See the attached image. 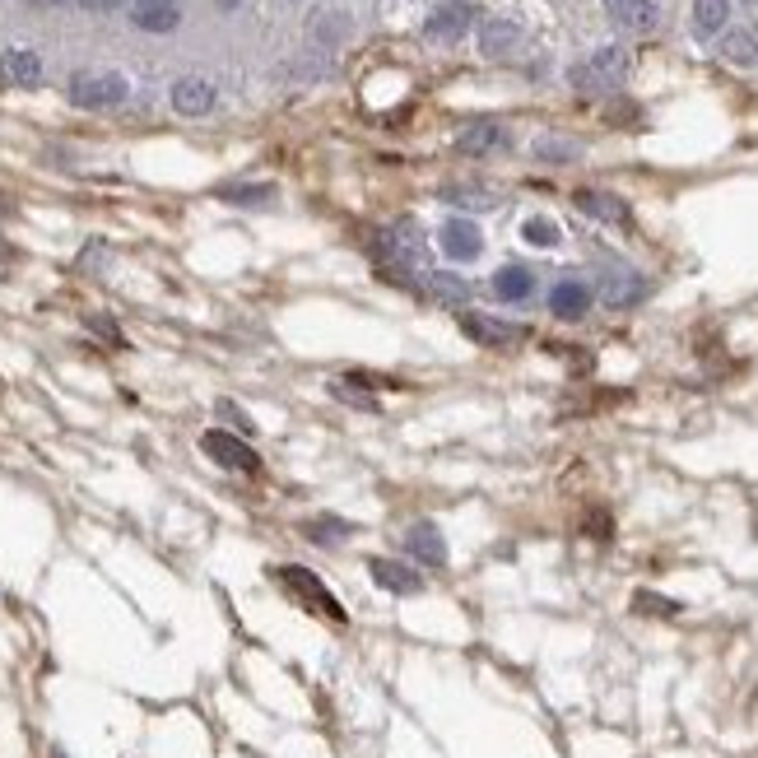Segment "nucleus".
<instances>
[{
	"label": "nucleus",
	"mask_w": 758,
	"mask_h": 758,
	"mask_svg": "<svg viewBox=\"0 0 758 758\" xmlns=\"http://www.w3.org/2000/svg\"><path fill=\"white\" fill-rule=\"evenodd\" d=\"M368 577L377 587H382L387 596H423V572L410 568V564H400V559H368Z\"/></svg>",
	"instance_id": "1a4fd4ad"
},
{
	"label": "nucleus",
	"mask_w": 758,
	"mask_h": 758,
	"mask_svg": "<svg viewBox=\"0 0 758 758\" xmlns=\"http://www.w3.org/2000/svg\"><path fill=\"white\" fill-rule=\"evenodd\" d=\"M400 549H406L414 564L433 568V572H442V568L452 564V554H448V535H442L433 522H410V526H406V535H400Z\"/></svg>",
	"instance_id": "39448f33"
},
{
	"label": "nucleus",
	"mask_w": 758,
	"mask_h": 758,
	"mask_svg": "<svg viewBox=\"0 0 758 758\" xmlns=\"http://www.w3.org/2000/svg\"><path fill=\"white\" fill-rule=\"evenodd\" d=\"M275 582L294 596V600H303L307 610H317V614H326L330 623H345L349 614H345V606L336 596H330V587L322 582L317 572H307V568H298V564H284V568H275Z\"/></svg>",
	"instance_id": "f03ea898"
},
{
	"label": "nucleus",
	"mask_w": 758,
	"mask_h": 758,
	"mask_svg": "<svg viewBox=\"0 0 758 758\" xmlns=\"http://www.w3.org/2000/svg\"><path fill=\"white\" fill-rule=\"evenodd\" d=\"M517 42H522V24L517 19H484V29H480V52L488 56V61H498V56H507V52H517Z\"/></svg>",
	"instance_id": "f3484780"
},
{
	"label": "nucleus",
	"mask_w": 758,
	"mask_h": 758,
	"mask_svg": "<svg viewBox=\"0 0 758 758\" xmlns=\"http://www.w3.org/2000/svg\"><path fill=\"white\" fill-rule=\"evenodd\" d=\"M722 61L730 65H754L758 61V33L754 29H735L722 38Z\"/></svg>",
	"instance_id": "393cba45"
},
{
	"label": "nucleus",
	"mask_w": 758,
	"mask_h": 758,
	"mask_svg": "<svg viewBox=\"0 0 758 758\" xmlns=\"http://www.w3.org/2000/svg\"><path fill=\"white\" fill-rule=\"evenodd\" d=\"M623 75H629V52H623V48H600L587 61L572 65L568 84L577 88V94L600 98V94H614V88L623 84Z\"/></svg>",
	"instance_id": "f257e3e1"
},
{
	"label": "nucleus",
	"mask_w": 758,
	"mask_h": 758,
	"mask_svg": "<svg viewBox=\"0 0 758 758\" xmlns=\"http://www.w3.org/2000/svg\"><path fill=\"white\" fill-rule=\"evenodd\" d=\"M423 6V0H387V19H406V14H414Z\"/></svg>",
	"instance_id": "473e14b6"
},
{
	"label": "nucleus",
	"mask_w": 758,
	"mask_h": 758,
	"mask_svg": "<svg viewBox=\"0 0 758 758\" xmlns=\"http://www.w3.org/2000/svg\"><path fill=\"white\" fill-rule=\"evenodd\" d=\"M726 24H730V0H694V10H688V33L698 42L722 38Z\"/></svg>",
	"instance_id": "dca6fc26"
},
{
	"label": "nucleus",
	"mask_w": 758,
	"mask_h": 758,
	"mask_svg": "<svg viewBox=\"0 0 758 758\" xmlns=\"http://www.w3.org/2000/svg\"><path fill=\"white\" fill-rule=\"evenodd\" d=\"M587 535H596V540H610V517H606V512H591V517H587Z\"/></svg>",
	"instance_id": "2f4dec72"
},
{
	"label": "nucleus",
	"mask_w": 758,
	"mask_h": 758,
	"mask_svg": "<svg viewBox=\"0 0 758 758\" xmlns=\"http://www.w3.org/2000/svg\"><path fill=\"white\" fill-rule=\"evenodd\" d=\"M610 14V24L623 33H652L661 24V6L656 0H600Z\"/></svg>",
	"instance_id": "9d476101"
},
{
	"label": "nucleus",
	"mask_w": 758,
	"mask_h": 758,
	"mask_svg": "<svg viewBox=\"0 0 758 758\" xmlns=\"http://www.w3.org/2000/svg\"><path fill=\"white\" fill-rule=\"evenodd\" d=\"M522 238L530 242V248H540V252H554V248H559V242H564V229L554 224L549 214H530L526 224H522Z\"/></svg>",
	"instance_id": "a878e982"
},
{
	"label": "nucleus",
	"mask_w": 758,
	"mask_h": 758,
	"mask_svg": "<svg viewBox=\"0 0 758 758\" xmlns=\"http://www.w3.org/2000/svg\"><path fill=\"white\" fill-rule=\"evenodd\" d=\"M591 303H596V294H591V284H582V280H559L549 288V312L559 322H582L591 312Z\"/></svg>",
	"instance_id": "f8f14e48"
},
{
	"label": "nucleus",
	"mask_w": 758,
	"mask_h": 758,
	"mask_svg": "<svg viewBox=\"0 0 758 758\" xmlns=\"http://www.w3.org/2000/svg\"><path fill=\"white\" fill-rule=\"evenodd\" d=\"M448 206H456V210H475V214H484V210H498V191L494 187H484V182H465V187H442L438 191Z\"/></svg>",
	"instance_id": "4be33fe9"
},
{
	"label": "nucleus",
	"mask_w": 758,
	"mask_h": 758,
	"mask_svg": "<svg viewBox=\"0 0 758 758\" xmlns=\"http://www.w3.org/2000/svg\"><path fill=\"white\" fill-rule=\"evenodd\" d=\"M219 414H224V419H233V423H238V429H242V433H248V438L256 433V423H252V414H242V410L233 406V400H219Z\"/></svg>",
	"instance_id": "c756f323"
},
{
	"label": "nucleus",
	"mask_w": 758,
	"mask_h": 758,
	"mask_svg": "<svg viewBox=\"0 0 758 758\" xmlns=\"http://www.w3.org/2000/svg\"><path fill=\"white\" fill-rule=\"evenodd\" d=\"M633 614L638 619H675V614H684V606L671 600V596L652 591V587H642V591H633Z\"/></svg>",
	"instance_id": "b1692460"
},
{
	"label": "nucleus",
	"mask_w": 758,
	"mask_h": 758,
	"mask_svg": "<svg viewBox=\"0 0 758 758\" xmlns=\"http://www.w3.org/2000/svg\"><path fill=\"white\" fill-rule=\"evenodd\" d=\"M172 107L182 117H206L210 107H214V84L210 80H200V75H187V80H177L172 84Z\"/></svg>",
	"instance_id": "2eb2a0df"
},
{
	"label": "nucleus",
	"mask_w": 758,
	"mask_h": 758,
	"mask_svg": "<svg viewBox=\"0 0 758 758\" xmlns=\"http://www.w3.org/2000/svg\"><path fill=\"white\" fill-rule=\"evenodd\" d=\"M42 80V56L29 48H6L0 52V84H14V88H33Z\"/></svg>",
	"instance_id": "4468645a"
},
{
	"label": "nucleus",
	"mask_w": 758,
	"mask_h": 758,
	"mask_svg": "<svg viewBox=\"0 0 758 758\" xmlns=\"http://www.w3.org/2000/svg\"><path fill=\"white\" fill-rule=\"evenodd\" d=\"M745 6H758V0H745Z\"/></svg>",
	"instance_id": "58836bf2"
},
{
	"label": "nucleus",
	"mask_w": 758,
	"mask_h": 758,
	"mask_svg": "<svg viewBox=\"0 0 758 758\" xmlns=\"http://www.w3.org/2000/svg\"><path fill=\"white\" fill-rule=\"evenodd\" d=\"M214 6H219V10H238V6H242V0H214Z\"/></svg>",
	"instance_id": "f704fd0d"
},
{
	"label": "nucleus",
	"mask_w": 758,
	"mask_h": 758,
	"mask_svg": "<svg viewBox=\"0 0 758 758\" xmlns=\"http://www.w3.org/2000/svg\"><path fill=\"white\" fill-rule=\"evenodd\" d=\"M200 452H206L219 471H233V475H261V456L248 438H238L229 429H210L200 433Z\"/></svg>",
	"instance_id": "7ed1b4c3"
},
{
	"label": "nucleus",
	"mask_w": 758,
	"mask_h": 758,
	"mask_svg": "<svg viewBox=\"0 0 758 758\" xmlns=\"http://www.w3.org/2000/svg\"><path fill=\"white\" fill-rule=\"evenodd\" d=\"M507 145V130L498 126V122H471L456 136V149L461 154H471V159H480V154H494V149H503Z\"/></svg>",
	"instance_id": "a211bd4d"
},
{
	"label": "nucleus",
	"mask_w": 758,
	"mask_h": 758,
	"mask_svg": "<svg viewBox=\"0 0 758 758\" xmlns=\"http://www.w3.org/2000/svg\"><path fill=\"white\" fill-rule=\"evenodd\" d=\"M80 6H84V10H113L117 0H80Z\"/></svg>",
	"instance_id": "72a5a7b5"
},
{
	"label": "nucleus",
	"mask_w": 758,
	"mask_h": 758,
	"mask_svg": "<svg viewBox=\"0 0 758 758\" xmlns=\"http://www.w3.org/2000/svg\"><path fill=\"white\" fill-rule=\"evenodd\" d=\"M461 336L465 340H475L484 349H507V345H517L526 330L517 322H503V317H488V312H461Z\"/></svg>",
	"instance_id": "423d86ee"
},
{
	"label": "nucleus",
	"mask_w": 758,
	"mask_h": 758,
	"mask_svg": "<svg viewBox=\"0 0 758 758\" xmlns=\"http://www.w3.org/2000/svg\"><path fill=\"white\" fill-rule=\"evenodd\" d=\"M0 214H6V200H0Z\"/></svg>",
	"instance_id": "4c0bfd02"
},
{
	"label": "nucleus",
	"mask_w": 758,
	"mask_h": 758,
	"mask_svg": "<svg viewBox=\"0 0 758 758\" xmlns=\"http://www.w3.org/2000/svg\"><path fill=\"white\" fill-rule=\"evenodd\" d=\"M330 396L340 400V406H354V410H368V414H377L382 406H377V400L368 396V387H359V382H336L330 387Z\"/></svg>",
	"instance_id": "c85d7f7f"
},
{
	"label": "nucleus",
	"mask_w": 758,
	"mask_h": 758,
	"mask_svg": "<svg viewBox=\"0 0 758 758\" xmlns=\"http://www.w3.org/2000/svg\"><path fill=\"white\" fill-rule=\"evenodd\" d=\"M219 196L233 200V206H271L275 187L271 182H238V187H219Z\"/></svg>",
	"instance_id": "bb28decb"
},
{
	"label": "nucleus",
	"mask_w": 758,
	"mask_h": 758,
	"mask_svg": "<svg viewBox=\"0 0 758 758\" xmlns=\"http://www.w3.org/2000/svg\"><path fill=\"white\" fill-rule=\"evenodd\" d=\"M130 24L145 29V33H172L182 24V10H177L172 0H140L136 14H130Z\"/></svg>",
	"instance_id": "aec40b11"
},
{
	"label": "nucleus",
	"mask_w": 758,
	"mask_h": 758,
	"mask_svg": "<svg viewBox=\"0 0 758 758\" xmlns=\"http://www.w3.org/2000/svg\"><path fill=\"white\" fill-rule=\"evenodd\" d=\"M303 535L312 545H322V549H340L349 535H354V522H345V517H336V512H322V517H312V522H303Z\"/></svg>",
	"instance_id": "412c9836"
},
{
	"label": "nucleus",
	"mask_w": 758,
	"mask_h": 758,
	"mask_svg": "<svg viewBox=\"0 0 758 758\" xmlns=\"http://www.w3.org/2000/svg\"><path fill=\"white\" fill-rule=\"evenodd\" d=\"M754 540H758V517H754Z\"/></svg>",
	"instance_id": "e433bc0d"
},
{
	"label": "nucleus",
	"mask_w": 758,
	"mask_h": 758,
	"mask_svg": "<svg viewBox=\"0 0 758 758\" xmlns=\"http://www.w3.org/2000/svg\"><path fill=\"white\" fill-rule=\"evenodd\" d=\"M429 294H433V303H448V307H465L471 303V284H465L461 275H448V271H433L429 280Z\"/></svg>",
	"instance_id": "5701e85b"
},
{
	"label": "nucleus",
	"mask_w": 758,
	"mask_h": 758,
	"mask_svg": "<svg viewBox=\"0 0 758 758\" xmlns=\"http://www.w3.org/2000/svg\"><path fill=\"white\" fill-rule=\"evenodd\" d=\"M577 154H582V149H577L572 140H559V136H540V140H535V159H545V164H572Z\"/></svg>",
	"instance_id": "cd10ccee"
},
{
	"label": "nucleus",
	"mask_w": 758,
	"mask_h": 758,
	"mask_svg": "<svg viewBox=\"0 0 758 758\" xmlns=\"http://www.w3.org/2000/svg\"><path fill=\"white\" fill-rule=\"evenodd\" d=\"M494 298L498 303H530L535 298V275L526 271V265H503V271L494 275Z\"/></svg>",
	"instance_id": "6ab92c4d"
},
{
	"label": "nucleus",
	"mask_w": 758,
	"mask_h": 758,
	"mask_svg": "<svg viewBox=\"0 0 758 758\" xmlns=\"http://www.w3.org/2000/svg\"><path fill=\"white\" fill-rule=\"evenodd\" d=\"M471 19H475V10L465 6V0H448L442 10H433L423 19V33L433 42H456V38H465V29H471Z\"/></svg>",
	"instance_id": "ddd939ff"
},
{
	"label": "nucleus",
	"mask_w": 758,
	"mask_h": 758,
	"mask_svg": "<svg viewBox=\"0 0 758 758\" xmlns=\"http://www.w3.org/2000/svg\"><path fill=\"white\" fill-rule=\"evenodd\" d=\"M52 758H71V754H65V749H52Z\"/></svg>",
	"instance_id": "c9c22d12"
},
{
	"label": "nucleus",
	"mask_w": 758,
	"mask_h": 758,
	"mask_svg": "<svg viewBox=\"0 0 758 758\" xmlns=\"http://www.w3.org/2000/svg\"><path fill=\"white\" fill-rule=\"evenodd\" d=\"M572 200H577V210H582L587 219H596V224H610V229H629V224H633L629 200H623V196H614V191L582 187V191H577Z\"/></svg>",
	"instance_id": "0eeeda50"
},
{
	"label": "nucleus",
	"mask_w": 758,
	"mask_h": 758,
	"mask_svg": "<svg viewBox=\"0 0 758 758\" xmlns=\"http://www.w3.org/2000/svg\"><path fill=\"white\" fill-rule=\"evenodd\" d=\"M130 98V84L126 75H113V71H80L71 80V103L75 107H88V113H98V107H117Z\"/></svg>",
	"instance_id": "20e7f679"
},
{
	"label": "nucleus",
	"mask_w": 758,
	"mask_h": 758,
	"mask_svg": "<svg viewBox=\"0 0 758 758\" xmlns=\"http://www.w3.org/2000/svg\"><path fill=\"white\" fill-rule=\"evenodd\" d=\"M646 294H652V280L638 275V271H610L606 280H600V303L614 307V312L642 303Z\"/></svg>",
	"instance_id": "9b49d317"
},
{
	"label": "nucleus",
	"mask_w": 758,
	"mask_h": 758,
	"mask_svg": "<svg viewBox=\"0 0 758 758\" xmlns=\"http://www.w3.org/2000/svg\"><path fill=\"white\" fill-rule=\"evenodd\" d=\"M438 248H442V256H452V261H475L484 252V233L465 214H452L448 224L438 229Z\"/></svg>",
	"instance_id": "6e6552de"
},
{
	"label": "nucleus",
	"mask_w": 758,
	"mask_h": 758,
	"mask_svg": "<svg viewBox=\"0 0 758 758\" xmlns=\"http://www.w3.org/2000/svg\"><path fill=\"white\" fill-rule=\"evenodd\" d=\"M88 330H94V336H103L107 345H122V330L113 326V317H88Z\"/></svg>",
	"instance_id": "7c9ffc66"
}]
</instances>
